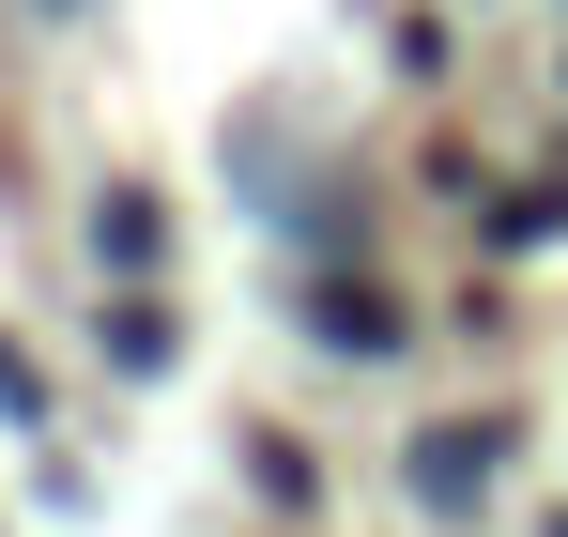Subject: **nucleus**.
I'll use <instances>...</instances> for the list:
<instances>
[{
  "label": "nucleus",
  "instance_id": "obj_3",
  "mask_svg": "<svg viewBox=\"0 0 568 537\" xmlns=\"http://www.w3.org/2000/svg\"><path fill=\"white\" fill-rule=\"evenodd\" d=\"M0 415H31V354H0Z\"/></svg>",
  "mask_w": 568,
  "mask_h": 537
},
{
  "label": "nucleus",
  "instance_id": "obj_1",
  "mask_svg": "<svg viewBox=\"0 0 568 537\" xmlns=\"http://www.w3.org/2000/svg\"><path fill=\"white\" fill-rule=\"evenodd\" d=\"M307 338H323V354H399V307H384L369 276H323V292H307Z\"/></svg>",
  "mask_w": 568,
  "mask_h": 537
},
{
  "label": "nucleus",
  "instance_id": "obj_2",
  "mask_svg": "<svg viewBox=\"0 0 568 537\" xmlns=\"http://www.w3.org/2000/svg\"><path fill=\"white\" fill-rule=\"evenodd\" d=\"M415 492H430V507H476V492H491V430H430V446H415Z\"/></svg>",
  "mask_w": 568,
  "mask_h": 537
},
{
  "label": "nucleus",
  "instance_id": "obj_4",
  "mask_svg": "<svg viewBox=\"0 0 568 537\" xmlns=\"http://www.w3.org/2000/svg\"><path fill=\"white\" fill-rule=\"evenodd\" d=\"M554 537H568V523H554Z\"/></svg>",
  "mask_w": 568,
  "mask_h": 537
}]
</instances>
